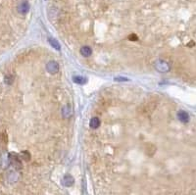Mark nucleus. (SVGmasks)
Masks as SVG:
<instances>
[{
	"label": "nucleus",
	"mask_w": 196,
	"mask_h": 195,
	"mask_svg": "<svg viewBox=\"0 0 196 195\" xmlns=\"http://www.w3.org/2000/svg\"><path fill=\"white\" fill-rule=\"evenodd\" d=\"M73 81L75 83H78V84H84L86 82V78H83V77H80V76H74L73 77Z\"/></svg>",
	"instance_id": "9"
},
{
	"label": "nucleus",
	"mask_w": 196,
	"mask_h": 195,
	"mask_svg": "<svg viewBox=\"0 0 196 195\" xmlns=\"http://www.w3.org/2000/svg\"><path fill=\"white\" fill-rule=\"evenodd\" d=\"M29 11V4L28 1H22L18 6V12L20 14H27Z\"/></svg>",
	"instance_id": "4"
},
{
	"label": "nucleus",
	"mask_w": 196,
	"mask_h": 195,
	"mask_svg": "<svg viewBox=\"0 0 196 195\" xmlns=\"http://www.w3.org/2000/svg\"><path fill=\"white\" fill-rule=\"evenodd\" d=\"M178 119L179 120L180 122H183V123H187L188 120H189V116H188V114L186 112L179 111L178 113Z\"/></svg>",
	"instance_id": "6"
},
{
	"label": "nucleus",
	"mask_w": 196,
	"mask_h": 195,
	"mask_svg": "<svg viewBox=\"0 0 196 195\" xmlns=\"http://www.w3.org/2000/svg\"><path fill=\"white\" fill-rule=\"evenodd\" d=\"M62 114H63L64 118H69L72 115V109H71V107H70L69 105L65 106L63 108V110H62Z\"/></svg>",
	"instance_id": "10"
},
{
	"label": "nucleus",
	"mask_w": 196,
	"mask_h": 195,
	"mask_svg": "<svg viewBox=\"0 0 196 195\" xmlns=\"http://www.w3.org/2000/svg\"><path fill=\"white\" fill-rule=\"evenodd\" d=\"M155 67H156V69L161 73H166V72L170 71L169 64L167 62H165V61H162V60H159V61H157L156 64H155Z\"/></svg>",
	"instance_id": "3"
},
{
	"label": "nucleus",
	"mask_w": 196,
	"mask_h": 195,
	"mask_svg": "<svg viewBox=\"0 0 196 195\" xmlns=\"http://www.w3.org/2000/svg\"><path fill=\"white\" fill-rule=\"evenodd\" d=\"M49 40V43L51 44V46L54 48V49H56V50H59L61 49V45H60V43L56 40V39H54V38H49L48 39Z\"/></svg>",
	"instance_id": "11"
},
{
	"label": "nucleus",
	"mask_w": 196,
	"mask_h": 195,
	"mask_svg": "<svg viewBox=\"0 0 196 195\" xmlns=\"http://www.w3.org/2000/svg\"><path fill=\"white\" fill-rule=\"evenodd\" d=\"M74 182H75V179H74V178L71 176V174H67V176H65L63 178V179H62V183L67 187L72 186L74 184Z\"/></svg>",
	"instance_id": "5"
},
{
	"label": "nucleus",
	"mask_w": 196,
	"mask_h": 195,
	"mask_svg": "<svg viewBox=\"0 0 196 195\" xmlns=\"http://www.w3.org/2000/svg\"><path fill=\"white\" fill-rule=\"evenodd\" d=\"M129 40H132V41H137L138 37H137L136 34L132 33V34H130V36H129Z\"/></svg>",
	"instance_id": "16"
},
{
	"label": "nucleus",
	"mask_w": 196,
	"mask_h": 195,
	"mask_svg": "<svg viewBox=\"0 0 196 195\" xmlns=\"http://www.w3.org/2000/svg\"><path fill=\"white\" fill-rule=\"evenodd\" d=\"M10 162H11V164L16 169H18V170L21 169L22 161H21V158H20V156H18L17 154H15V153L10 154Z\"/></svg>",
	"instance_id": "1"
},
{
	"label": "nucleus",
	"mask_w": 196,
	"mask_h": 195,
	"mask_svg": "<svg viewBox=\"0 0 196 195\" xmlns=\"http://www.w3.org/2000/svg\"><path fill=\"white\" fill-rule=\"evenodd\" d=\"M20 158L25 160V161H29V159H31V154H29V152L28 151H22L21 154H20Z\"/></svg>",
	"instance_id": "13"
},
{
	"label": "nucleus",
	"mask_w": 196,
	"mask_h": 195,
	"mask_svg": "<svg viewBox=\"0 0 196 195\" xmlns=\"http://www.w3.org/2000/svg\"><path fill=\"white\" fill-rule=\"evenodd\" d=\"M155 152H156V147L153 144H148L146 146V154L149 155V156H152Z\"/></svg>",
	"instance_id": "12"
},
{
	"label": "nucleus",
	"mask_w": 196,
	"mask_h": 195,
	"mask_svg": "<svg viewBox=\"0 0 196 195\" xmlns=\"http://www.w3.org/2000/svg\"><path fill=\"white\" fill-rule=\"evenodd\" d=\"M114 79L116 82H129V81L128 78H123V77H117V78H115Z\"/></svg>",
	"instance_id": "15"
},
{
	"label": "nucleus",
	"mask_w": 196,
	"mask_h": 195,
	"mask_svg": "<svg viewBox=\"0 0 196 195\" xmlns=\"http://www.w3.org/2000/svg\"><path fill=\"white\" fill-rule=\"evenodd\" d=\"M46 70L49 74L55 75L59 72V65H58L57 62H55V61H50L46 65Z\"/></svg>",
	"instance_id": "2"
},
{
	"label": "nucleus",
	"mask_w": 196,
	"mask_h": 195,
	"mask_svg": "<svg viewBox=\"0 0 196 195\" xmlns=\"http://www.w3.org/2000/svg\"><path fill=\"white\" fill-rule=\"evenodd\" d=\"M4 82H5V83L6 84H12L13 83V82H14V77L13 76H11V75H7L6 77H5V78H4Z\"/></svg>",
	"instance_id": "14"
},
{
	"label": "nucleus",
	"mask_w": 196,
	"mask_h": 195,
	"mask_svg": "<svg viewBox=\"0 0 196 195\" xmlns=\"http://www.w3.org/2000/svg\"><path fill=\"white\" fill-rule=\"evenodd\" d=\"M1 140H2L3 143H7V134L6 133L1 134Z\"/></svg>",
	"instance_id": "17"
},
{
	"label": "nucleus",
	"mask_w": 196,
	"mask_h": 195,
	"mask_svg": "<svg viewBox=\"0 0 196 195\" xmlns=\"http://www.w3.org/2000/svg\"><path fill=\"white\" fill-rule=\"evenodd\" d=\"M80 54H82L83 57H90L92 54V49L89 46H83L80 48Z\"/></svg>",
	"instance_id": "7"
},
{
	"label": "nucleus",
	"mask_w": 196,
	"mask_h": 195,
	"mask_svg": "<svg viewBox=\"0 0 196 195\" xmlns=\"http://www.w3.org/2000/svg\"><path fill=\"white\" fill-rule=\"evenodd\" d=\"M100 126V120L97 118V117H94L92 118L91 120H90V122H89V127L91 128H98Z\"/></svg>",
	"instance_id": "8"
}]
</instances>
